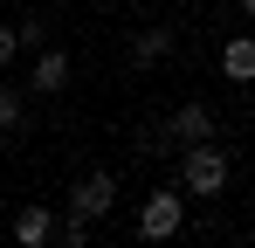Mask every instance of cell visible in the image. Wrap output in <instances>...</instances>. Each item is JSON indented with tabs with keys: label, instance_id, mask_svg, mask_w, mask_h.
<instances>
[{
	"label": "cell",
	"instance_id": "277c9868",
	"mask_svg": "<svg viewBox=\"0 0 255 248\" xmlns=\"http://www.w3.org/2000/svg\"><path fill=\"white\" fill-rule=\"evenodd\" d=\"M200 138H214V111L207 104H179L172 111V145H200Z\"/></svg>",
	"mask_w": 255,
	"mask_h": 248
},
{
	"label": "cell",
	"instance_id": "52a82bcc",
	"mask_svg": "<svg viewBox=\"0 0 255 248\" xmlns=\"http://www.w3.org/2000/svg\"><path fill=\"white\" fill-rule=\"evenodd\" d=\"M69 83V48H42L35 55V90H62Z\"/></svg>",
	"mask_w": 255,
	"mask_h": 248
},
{
	"label": "cell",
	"instance_id": "7a4b0ae2",
	"mask_svg": "<svg viewBox=\"0 0 255 248\" xmlns=\"http://www.w3.org/2000/svg\"><path fill=\"white\" fill-rule=\"evenodd\" d=\"M111 200H118V179H111V172H83V179L69 186V214H76V221L111 214Z\"/></svg>",
	"mask_w": 255,
	"mask_h": 248
},
{
	"label": "cell",
	"instance_id": "9c48e42d",
	"mask_svg": "<svg viewBox=\"0 0 255 248\" xmlns=\"http://www.w3.org/2000/svg\"><path fill=\"white\" fill-rule=\"evenodd\" d=\"M14 124H21V97H14V90H0V131H14Z\"/></svg>",
	"mask_w": 255,
	"mask_h": 248
},
{
	"label": "cell",
	"instance_id": "8fae6325",
	"mask_svg": "<svg viewBox=\"0 0 255 248\" xmlns=\"http://www.w3.org/2000/svg\"><path fill=\"white\" fill-rule=\"evenodd\" d=\"M242 7H249V14H255V0H242Z\"/></svg>",
	"mask_w": 255,
	"mask_h": 248
},
{
	"label": "cell",
	"instance_id": "6da1fadb",
	"mask_svg": "<svg viewBox=\"0 0 255 248\" xmlns=\"http://www.w3.org/2000/svg\"><path fill=\"white\" fill-rule=\"evenodd\" d=\"M179 179H186V193H221L228 186V152L214 145V138H200V145H186V159H179Z\"/></svg>",
	"mask_w": 255,
	"mask_h": 248
},
{
	"label": "cell",
	"instance_id": "ba28073f",
	"mask_svg": "<svg viewBox=\"0 0 255 248\" xmlns=\"http://www.w3.org/2000/svg\"><path fill=\"white\" fill-rule=\"evenodd\" d=\"M131 55H138V62H166V55H172V35H166V28H145V35L131 41Z\"/></svg>",
	"mask_w": 255,
	"mask_h": 248
},
{
	"label": "cell",
	"instance_id": "8992f818",
	"mask_svg": "<svg viewBox=\"0 0 255 248\" xmlns=\"http://www.w3.org/2000/svg\"><path fill=\"white\" fill-rule=\"evenodd\" d=\"M48 235H55V214H48V207H28V214H14V242H21V248H42Z\"/></svg>",
	"mask_w": 255,
	"mask_h": 248
},
{
	"label": "cell",
	"instance_id": "5b68a950",
	"mask_svg": "<svg viewBox=\"0 0 255 248\" xmlns=\"http://www.w3.org/2000/svg\"><path fill=\"white\" fill-rule=\"evenodd\" d=\"M221 76L228 83H255V35H235L221 48Z\"/></svg>",
	"mask_w": 255,
	"mask_h": 248
},
{
	"label": "cell",
	"instance_id": "30bf717a",
	"mask_svg": "<svg viewBox=\"0 0 255 248\" xmlns=\"http://www.w3.org/2000/svg\"><path fill=\"white\" fill-rule=\"evenodd\" d=\"M14 55H21V35H14V28H0V69H7Z\"/></svg>",
	"mask_w": 255,
	"mask_h": 248
},
{
	"label": "cell",
	"instance_id": "3957f363",
	"mask_svg": "<svg viewBox=\"0 0 255 248\" xmlns=\"http://www.w3.org/2000/svg\"><path fill=\"white\" fill-rule=\"evenodd\" d=\"M138 235H145V242L179 235V193H152V200H145V214H138Z\"/></svg>",
	"mask_w": 255,
	"mask_h": 248
}]
</instances>
